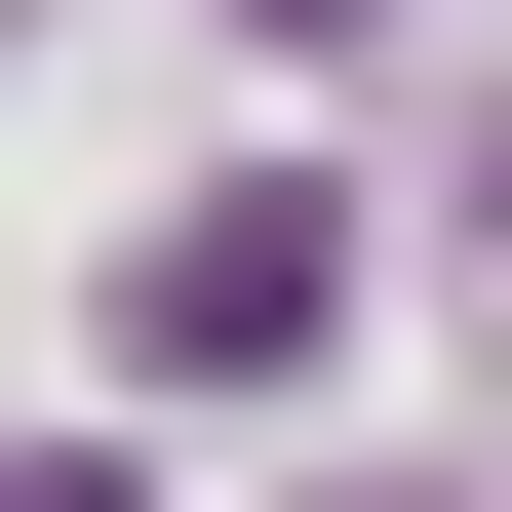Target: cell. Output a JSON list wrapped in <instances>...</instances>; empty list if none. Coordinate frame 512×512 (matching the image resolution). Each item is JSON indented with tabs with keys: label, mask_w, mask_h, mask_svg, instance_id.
Returning a JSON list of instances; mask_svg holds the SVG:
<instances>
[{
	"label": "cell",
	"mask_w": 512,
	"mask_h": 512,
	"mask_svg": "<svg viewBox=\"0 0 512 512\" xmlns=\"http://www.w3.org/2000/svg\"><path fill=\"white\" fill-rule=\"evenodd\" d=\"M316 276H355L316 197H197V237H158V355H197V394H237V355H316Z\"/></svg>",
	"instance_id": "obj_1"
}]
</instances>
